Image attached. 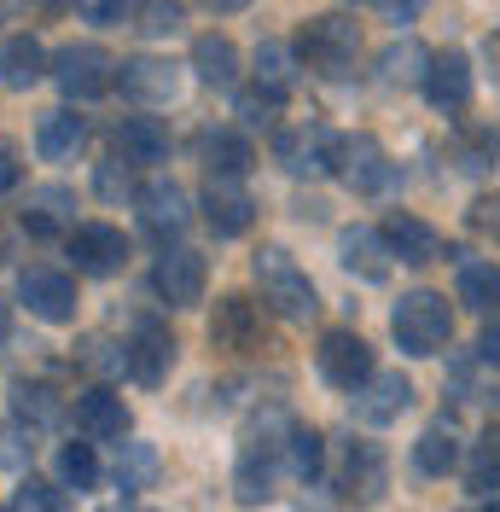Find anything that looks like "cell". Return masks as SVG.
Masks as SVG:
<instances>
[{
  "instance_id": "6da1fadb",
  "label": "cell",
  "mask_w": 500,
  "mask_h": 512,
  "mask_svg": "<svg viewBox=\"0 0 500 512\" xmlns=\"http://www.w3.org/2000/svg\"><path fill=\"white\" fill-rule=\"evenodd\" d=\"M250 274H256L262 303H268L280 320H314V315H320V291H314V280L297 268V256H291V251L262 245L256 262H250Z\"/></svg>"
},
{
  "instance_id": "7a4b0ae2",
  "label": "cell",
  "mask_w": 500,
  "mask_h": 512,
  "mask_svg": "<svg viewBox=\"0 0 500 512\" xmlns=\"http://www.w3.org/2000/svg\"><path fill=\"white\" fill-rule=\"evenodd\" d=\"M285 419H268V425H256L239 448V466H233V495L245 501V507H262V501H274V483L285 478Z\"/></svg>"
},
{
  "instance_id": "3957f363",
  "label": "cell",
  "mask_w": 500,
  "mask_h": 512,
  "mask_svg": "<svg viewBox=\"0 0 500 512\" xmlns=\"http://www.w3.org/2000/svg\"><path fill=\"white\" fill-rule=\"evenodd\" d=\"M390 332H396L402 355H437V350H448V338H454L448 297H437V291H407L402 303H396V315H390Z\"/></svg>"
},
{
  "instance_id": "277c9868",
  "label": "cell",
  "mask_w": 500,
  "mask_h": 512,
  "mask_svg": "<svg viewBox=\"0 0 500 512\" xmlns=\"http://www.w3.org/2000/svg\"><path fill=\"white\" fill-rule=\"evenodd\" d=\"M355 53H361V30L344 12H320L297 30V59L309 64L314 76H349Z\"/></svg>"
},
{
  "instance_id": "5b68a950",
  "label": "cell",
  "mask_w": 500,
  "mask_h": 512,
  "mask_svg": "<svg viewBox=\"0 0 500 512\" xmlns=\"http://www.w3.org/2000/svg\"><path fill=\"white\" fill-rule=\"evenodd\" d=\"M274 163L297 181H314V175H332L338 169V134L326 123H291L274 134Z\"/></svg>"
},
{
  "instance_id": "8992f818",
  "label": "cell",
  "mask_w": 500,
  "mask_h": 512,
  "mask_svg": "<svg viewBox=\"0 0 500 512\" xmlns=\"http://www.w3.org/2000/svg\"><path fill=\"white\" fill-rule=\"evenodd\" d=\"M384 489H390V460H384V448L367 443V437H349L344 460H338V495L355 501V507H378Z\"/></svg>"
},
{
  "instance_id": "52a82bcc",
  "label": "cell",
  "mask_w": 500,
  "mask_h": 512,
  "mask_svg": "<svg viewBox=\"0 0 500 512\" xmlns=\"http://www.w3.org/2000/svg\"><path fill=\"white\" fill-rule=\"evenodd\" d=\"M53 82H59L64 99H99L117 82V59H111L105 47H94V41L64 47L59 59H53Z\"/></svg>"
},
{
  "instance_id": "ba28073f",
  "label": "cell",
  "mask_w": 500,
  "mask_h": 512,
  "mask_svg": "<svg viewBox=\"0 0 500 512\" xmlns=\"http://www.w3.org/2000/svg\"><path fill=\"white\" fill-rule=\"evenodd\" d=\"M314 361H320V379L332 384V390H349V396L373 379V350H367L361 332H326Z\"/></svg>"
},
{
  "instance_id": "9c48e42d",
  "label": "cell",
  "mask_w": 500,
  "mask_h": 512,
  "mask_svg": "<svg viewBox=\"0 0 500 512\" xmlns=\"http://www.w3.org/2000/svg\"><path fill=\"white\" fill-rule=\"evenodd\" d=\"M204 280H210V268H204V256L187 251V245H163V256H157L152 268V286L157 297L169 303V309H192V303H204Z\"/></svg>"
},
{
  "instance_id": "30bf717a",
  "label": "cell",
  "mask_w": 500,
  "mask_h": 512,
  "mask_svg": "<svg viewBox=\"0 0 500 512\" xmlns=\"http://www.w3.org/2000/svg\"><path fill=\"white\" fill-rule=\"evenodd\" d=\"M338 175H344L355 192H390L396 187V163L384 158V146H378L373 134H344L338 140Z\"/></svg>"
},
{
  "instance_id": "8fae6325",
  "label": "cell",
  "mask_w": 500,
  "mask_h": 512,
  "mask_svg": "<svg viewBox=\"0 0 500 512\" xmlns=\"http://www.w3.org/2000/svg\"><path fill=\"white\" fill-rule=\"evenodd\" d=\"M18 303H30L35 320L64 326V320H76V280L59 274V268H24L18 274Z\"/></svg>"
},
{
  "instance_id": "7c38bea8",
  "label": "cell",
  "mask_w": 500,
  "mask_h": 512,
  "mask_svg": "<svg viewBox=\"0 0 500 512\" xmlns=\"http://www.w3.org/2000/svg\"><path fill=\"white\" fill-rule=\"evenodd\" d=\"M262 309L268 303H250V297H221L216 315H210V344L227 355H250L262 350Z\"/></svg>"
},
{
  "instance_id": "4fadbf2b",
  "label": "cell",
  "mask_w": 500,
  "mask_h": 512,
  "mask_svg": "<svg viewBox=\"0 0 500 512\" xmlns=\"http://www.w3.org/2000/svg\"><path fill=\"white\" fill-rule=\"evenodd\" d=\"M134 204H140V227L152 233L157 245L181 239V233H187V222H192L187 192L175 187V181H146V187L134 192Z\"/></svg>"
},
{
  "instance_id": "5bb4252c",
  "label": "cell",
  "mask_w": 500,
  "mask_h": 512,
  "mask_svg": "<svg viewBox=\"0 0 500 512\" xmlns=\"http://www.w3.org/2000/svg\"><path fill=\"white\" fill-rule=\"evenodd\" d=\"M128 425H134V414H128V402L117 396V390L94 384V390L76 396V431H82L88 443H123Z\"/></svg>"
},
{
  "instance_id": "9a60e30c",
  "label": "cell",
  "mask_w": 500,
  "mask_h": 512,
  "mask_svg": "<svg viewBox=\"0 0 500 512\" xmlns=\"http://www.w3.org/2000/svg\"><path fill=\"white\" fill-rule=\"evenodd\" d=\"M204 222H210L216 239H239L256 222V204H250V192L233 175H210L204 181Z\"/></svg>"
},
{
  "instance_id": "2e32d148",
  "label": "cell",
  "mask_w": 500,
  "mask_h": 512,
  "mask_svg": "<svg viewBox=\"0 0 500 512\" xmlns=\"http://www.w3.org/2000/svg\"><path fill=\"white\" fill-rule=\"evenodd\" d=\"M169 367H175V338H169V326H163V320H140L134 338H128V373H134V384L157 390V384L169 379Z\"/></svg>"
},
{
  "instance_id": "e0dca14e",
  "label": "cell",
  "mask_w": 500,
  "mask_h": 512,
  "mask_svg": "<svg viewBox=\"0 0 500 512\" xmlns=\"http://www.w3.org/2000/svg\"><path fill=\"white\" fill-rule=\"evenodd\" d=\"M70 256H76L82 274H99V280H105V274H117L128 262V239L111 222H82L70 233Z\"/></svg>"
},
{
  "instance_id": "ac0fdd59",
  "label": "cell",
  "mask_w": 500,
  "mask_h": 512,
  "mask_svg": "<svg viewBox=\"0 0 500 512\" xmlns=\"http://www.w3.org/2000/svg\"><path fill=\"white\" fill-rule=\"evenodd\" d=\"M117 82L134 105H169L181 99V70L169 59H123L117 64Z\"/></svg>"
},
{
  "instance_id": "d6986e66",
  "label": "cell",
  "mask_w": 500,
  "mask_h": 512,
  "mask_svg": "<svg viewBox=\"0 0 500 512\" xmlns=\"http://www.w3.org/2000/svg\"><path fill=\"white\" fill-rule=\"evenodd\" d=\"M413 408V384L402 373H373V379L355 390V419L361 425H396Z\"/></svg>"
},
{
  "instance_id": "ffe728a7",
  "label": "cell",
  "mask_w": 500,
  "mask_h": 512,
  "mask_svg": "<svg viewBox=\"0 0 500 512\" xmlns=\"http://www.w3.org/2000/svg\"><path fill=\"white\" fill-rule=\"evenodd\" d=\"M24 233L30 239H70L76 233V192L70 187H35L24 204Z\"/></svg>"
},
{
  "instance_id": "44dd1931",
  "label": "cell",
  "mask_w": 500,
  "mask_h": 512,
  "mask_svg": "<svg viewBox=\"0 0 500 512\" xmlns=\"http://www.w3.org/2000/svg\"><path fill=\"white\" fill-rule=\"evenodd\" d=\"M338 262H344L355 280L378 286V280H390V262H396V251L384 245V233H373V227H349L344 239H338Z\"/></svg>"
},
{
  "instance_id": "7402d4cb",
  "label": "cell",
  "mask_w": 500,
  "mask_h": 512,
  "mask_svg": "<svg viewBox=\"0 0 500 512\" xmlns=\"http://www.w3.org/2000/svg\"><path fill=\"white\" fill-rule=\"evenodd\" d=\"M425 99H431L437 111H466L471 105V59L466 53H431Z\"/></svg>"
},
{
  "instance_id": "603a6c76",
  "label": "cell",
  "mask_w": 500,
  "mask_h": 512,
  "mask_svg": "<svg viewBox=\"0 0 500 512\" xmlns=\"http://www.w3.org/2000/svg\"><path fill=\"white\" fill-rule=\"evenodd\" d=\"M117 152H123V163H140V169L169 163V123H157V117H123L117 123Z\"/></svg>"
},
{
  "instance_id": "cb8c5ba5",
  "label": "cell",
  "mask_w": 500,
  "mask_h": 512,
  "mask_svg": "<svg viewBox=\"0 0 500 512\" xmlns=\"http://www.w3.org/2000/svg\"><path fill=\"white\" fill-rule=\"evenodd\" d=\"M384 245L402 256L407 268H425V262H437V256H442V239H437V233L419 222V216H402V210L384 222Z\"/></svg>"
},
{
  "instance_id": "d4e9b609",
  "label": "cell",
  "mask_w": 500,
  "mask_h": 512,
  "mask_svg": "<svg viewBox=\"0 0 500 512\" xmlns=\"http://www.w3.org/2000/svg\"><path fill=\"white\" fill-rule=\"evenodd\" d=\"M198 158H204V169H210V175H233V181H239L250 163H256V152H250V140L239 134V128H204Z\"/></svg>"
},
{
  "instance_id": "484cf974",
  "label": "cell",
  "mask_w": 500,
  "mask_h": 512,
  "mask_svg": "<svg viewBox=\"0 0 500 512\" xmlns=\"http://www.w3.org/2000/svg\"><path fill=\"white\" fill-rule=\"evenodd\" d=\"M82 140H88V128H82L76 111H47V117L35 123V152L47 163H70L82 152Z\"/></svg>"
},
{
  "instance_id": "4316f807",
  "label": "cell",
  "mask_w": 500,
  "mask_h": 512,
  "mask_svg": "<svg viewBox=\"0 0 500 512\" xmlns=\"http://www.w3.org/2000/svg\"><path fill=\"white\" fill-rule=\"evenodd\" d=\"M413 466L425 472V478H448L454 466H460V431L437 419V425H425L419 431V443H413Z\"/></svg>"
},
{
  "instance_id": "83f0119b",
  "label": "cell",
  "mask_w": 500,
  "mask_h": 512,
  "mask_svg": "<svg viewBox=\"0 0 500 512\" xmlns=\"http://www.w3.org/2000/svg\"><path fill=\"white\" fill-rule=\"evenodd\" d=\"M41 76H47V47L35 35H12L0 47V82L6 88H35Z\"/></svg>"
},
{
  "instance_id": "f1b7e54d",
  "label": "cell",
  "mask_w": 500,
  "mask_h": 512,
  "mask_svg": "<svg viewBox=\"0 0 500 512\" xmlns=\"http://www.w3.org/2000/svg\"><path fill=\"white\" fill-rule=\"evenodd\" d=\"M192 70H198L210 88H233V76H239V47L216 30L198 35V41H192Z\"/></svg>"
},
{
  "instance_id": "f546056e",
  "label": "cell",
  "mask_w": 500,
  "mask_h": 512,
  "mask_svg": "<svg viewBox=\"0 0 500 512\" xmlns=\"http://www.w3.org/2000/svg\"><path fill=\"white\" fill-rule=\"evenodd\" d=\"M460 303L477 309V315H489V309H495V303H500V262H477V256L460 262Z\"/></svg>"
},
{
  "instance_id": "4dcf8cb0",
  "label": "cell",
  "mask_w": 500,
  "mask_h": 512,
  "mask_svg": "<svg viewBox=\"0 0 500 512\" xmlns=\"http://www.w3.org/2000/svg\"><path fill=\"white\" fill-rule=\"evenodd\" d=\"M291 82H297V59H291V47L285 41H262L256 47V88H268V94H291Z\"/></svg>"
},
{
  "instance_id": "1f68e13d",
  "label": "cell",
  "mask_w": 500,
  "mask_h": 512,
  "mask_svg": "<svg viewBox=\"0 0 500 512\" xmlns=\"http://www.w3.org/2000/svg\"><path fill=\"white\" fill-rule=\"evenodd\" d=\"M285 478L291 483L320 478V431H309V425H291L285 431Z\"/></svg>"
},
{
  "instance_id": "d6a6232c",
  "label": "cell",
  "mask_w": 500,
  "mask_h": 512,
  "mask_svg": "<svg viewBox=\"0 0 500 512\" xmlns=\"http://www.w3.org/2000/svg\"><path fill=\"white\" fill-rule=\"evenodd\" d=\"M466 489L471 495H489L500 489V431H483L466 454Z\"/></svg>"
},
{
  "instance_id": "836d02e7",
  "label": "cell",
  "mask_w": 500,
  "mask_h": 512,
  "mask_svg": "<svg viewBox=\"0 0 500 512\" xmlns=\"http://www.w3.org/2000/svg\"><path fill=\"white\" fill-rule=\"evenodd\" d=\"M123 454H117V489L123 495H134V489H152L157 478V448L152 443H117Z\"/></svg>"
},
{
  "instance_id": "e575fe53",
  "label": "cell",
  "mask_w": 500,
  "mask_h": 512,
  "mask_svg": "<svg viewBox=\"0 0 500 512\" xmlns=\"http://www.w3.org/2000/svg\"><path fill=\"white\" fill-rule=\"evenodd\" d=\"M425 70H431V53H425L419 41H396V47H384V59H378V76H384V82H425Z\"/></svg>"
},
{
  "instance_id": "d590c367",
  "label": "cell",
  "mask_w": 500,
  "mask_h": 512,
  "mask_svg": "<svg viewBox=\"0 0 500 512\" xmlns=\"http://www.w3.org/2000/svg\"><path fill=\"white\" fill-rule=\"evenodd\" d=\"M181 24H187V6L181 0H140V12H134V30L146 35V41L181 35Z\"/></svg>"
},
{
  "instance_id": "8d00e7d4",
  "label": "cell",
  "mask_w": 500,
  "mask_h": 512,
  "mask_svg": "<svg viewBox=\"0 0 500 512\" xmlns=\"http://www.w3.org/2000/svg\"><path fill=\"white\" fill-rule=\"evenodd\" d=\"M12 414H18V425H53L59 402L47 384H12Z\"/></svg>"
},
{
  "instance_id": "74e56055",
  "label": "cell",
  "mask_w": 500,
  "mask_h": 512,
  "mask_svg": "<svg viewBox=\"0 0 500 512\" xmlns=\"http://www.w3.org/2000/svg\"><path fill=\"white\" fill-rule=\"evenodd\" d=\"M59 478L70 483V489H94V483H99L94 443H64L59 448Z\"/></svg>"
},
{
  "instance_id": "f35d334b",
  "label": "cell",
  "mask_w": 500,
  "mask_h": 512,
  "mask_svg": "<svg viewBox=\"0 0 500 512\" xmlns=\"http://www.w3.org/2000/svg\"><path fill=\"white\" fill-rule=\"evenodd\" d=\"M280 105L285 99L268 94V88H245V94H239V123L245 128H274L280 123Z\"/></svg>"
},
{
  "instance_id": "ab89813d",
  "label": "cell",
  "mask_w": 500,
  "mask_h": 512,
  "mask_svg": "<svg viewBox=\"0 0 500 512\" xmlns=\"http://www.w3.org/2000/svg\"><path fill=\"white\" fill-rule=\"evenodd\" d=\"M12 512H64V501L47 478H24L12 489Z\"/></svg>"
},
{
  "instance_id": "60d3db41",
  "label": "cell",
  "mask_w": 500,
  "mask_h": 512,
  "mask_svg": "<svg viewBox=\"0 0 500 512\" xmlns=\"http://www.w3.org/2000/svg\"><path fill=\"white\" fill-rule=\"evenodd\" d=\"M82 367H94V373H123V367H128V344L117 350L111 338H88V350H82Z\"/></svg>"
},
{
  "instance_id": "b9f144b4",
  "label": "cell",
  "mask_w": 500,
  "mask_h": 512,
  "mask_svg": "<svg viewBox=\"0 0 500 512\" xmlns=\"http://www.w3.org/2000/svg\"><path fill=\"white\" fill-rule=\"evenodd\" d=\"M70 6H76L88 24H117V18L128 12V0H70Z\"/></svg>"
},
{
  "instance_id": "7bdbcfd3",
  "label": "cell",
  "mask_w": 500,
  "mask_h": 512,
  "mask_svg": "<svg viewBox=\"0 0 500 512\" xmlns=\"http://www.w3.org/2000/svg\"><path fill=\"white\" fill-rule=\"evenodd\" d=\"M471 227H477L483 239H495V245H500V192H495V198H483V204H471Z\"/></svg>"
},
{
  "instance_id": "ee69618b",
  "label": "cell",
  "mask_w": 500,
  "mask_h": 512,
  "mask_svg": "<svg viewBox=\"0 0 500 512\" xmlns=\"http://www.w3.org/2000/svg\"><path fill=\"white\" fill-rule=\"evenodd\" d=\"M18 175H24V152H18V140H0V192L18 187Z\"/></svg>"
},
{
  "instance_id": "f6af8a7d",
  "label": "cell",
  "mask_w": 500,
  "mask_h": 512,
  "mask_svg": "<svg viewBox=\"0 0 500 512\" xmlns=\"http://www.w3.org/2000/svg\"><path fill=\"white\" fill-rule=\"evenodd\" d=\"M378 12H384V24H413L425 12V0H378Z\"/></svg>"
},
{
  "instance_id": "bcb514c9",
  "label": "cell",
  "mask_w": 500,
  "mask_h": 512,
  "mask_svg": "<svg viewBox=\"0 0 500 512\" xmlns=\"http://www.w3.org/2000/svg\"><path fill=\"white\" fill-rule=\"evenodd\" d=\"M477 361H483V367H500V315L483 326V338H477Z\"/></svg>"
},
{
  "instance_id": "7dc6e473",
  "label": "cell",
  "mask_w": 500,
  "mask_h": 512,
  "mask_svg": "<svg viewBox=\"0 0 500 512\" xmlns=\"http://www.w3.org/2000/svg\"><path fill=\"white\" fill-rule=\"evenodd\" d=\"M94 187L105 192V198H123V192H128V175H123V169H117V163H99Z\"/></svg>"
},
{
  "instance_id": "c3c4849f",
  "label": "cell",
  "mask_w": 500,
  "mask_h": 512,
  "mask_svg": "<svg viewBox=\"0 0 500 512\" xmlns=\"http://www.w3.org/2000/svg\"><path fill=\"white\" fill-rule=\"evenodd\" d=\"M198 6H204V12H245L250 0H198Z\"/></svg>"
},
{
  "instance_id": "681fc988",
  "label": "cell",
  "mask_w": 500,
  "mask_h": 512,
  "mask_svg": "<svg viewBox=\"0 0 500 512\" xmlns=\"http://www.w3.org/2000/svg\"><path fill=\"white\" fill-rule=\"evenodd\" d=\"M6 332H12V320H6V309H0V344H6Z\"/></svg>"
},
{
  "instance_id": "f907efd6",
  "label": "cell",
  "mask_w": 500,
  "mask_h": 512,
  "mask_svg": "<svg viewBox=\"0 0 500 512\" xmlns=\"http://www.w3.org/2000/svg\"><path fill=\"white\" fill-rule=\"evenodd\" d=\"M483 512H500V501H495V507H483Z\"/></svg>"
},
{
  "instance_id": "816d5d0a",
  "label": "cell",
  "mask_w": 500,
  "mask_h": 512,
  "mask_svg": "<svg viewBox=\"0 0 500 512\" xmlns=\"http://www.w3.org/2000/svg\"><path fill=\"white\" fill-rule=\"evenodd\" d=\"M0 6H12V0H0Z\"/></svg>"
}]
</instances>
